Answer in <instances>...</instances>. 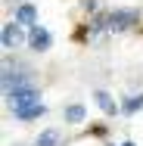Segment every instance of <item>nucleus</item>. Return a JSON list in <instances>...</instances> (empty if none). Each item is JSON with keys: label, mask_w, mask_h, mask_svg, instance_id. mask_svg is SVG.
<instances>
[{"label": "nucleus", "mask_w": 143, "mask_h": 146, "mask_svg": "<svg viewBox=\"0 0 143 146\" xmlns=\"http://www.w3.org/2000/svg\"><path fill=\"white\" fill-rule=\"evenodd\" d=\"M137 19H140V13L137 9H112V13H106L103 16V28L109 31V34H118V31H128L137 25Z\"/></svg>", "instance_id": "nucleus-1"}, {"label": "nucleus", "mask_w": 143, "mask_h": 146, "mask_svg": "<svg viewBox=\"0 0 143 146\" xmlns=\"http://www.w3.org/2000/svg\"><path fill=\"white\" fill-rule=\"evenodd\" d=\"M6 103H9V109L34 106V103H41V90L34 87V84H25V87H13V90H6Z\"/></svg>", "instance_id": "nucleus-2"}, {"label": "nucleus", "mask_w": 143, "mask_h": 146, "mask_svg": "<svg viewBox=\"0 0 143 146\" xmlns=\"http://www.w3.org/2000/svg\"><path fill=\"white\" fill-rule=\"evenodd\" d=\"M22 28H25V25H19V22H6V25H3V34H0L3 50H19L22 40H28V34H25Z\"/></svg>", "instance_id": "nucleus-3"}, {"label": "nucleus", "mask_w": 143, "mask_h": 146, "mask_svg": "<svg viewBox=\"0 0 143 146\" xmlns=\"http://www.w3.org/2000/svg\"><path fill=\"white\" fill-rule=\"evenodd\" d=\"M28 47L34 53H47L53 47V34L44 28V25H34V28H28Z\"/></svg>", "instance_id": "nucleus-4"}, {"label": "nucleus", "mask_w": 143, "mask_h": 146, "mask_svg": "<svg viewBox=\"0 0 143 146\" xmlns=\"http://www.w3.org/2000/svg\"><path fill=\"white\" fill-rule=\"evenodd\" d=\"M13 22L25 25V28H34V25H37V6H34V3H19L16 13H13Z\"/></svg>", "instance_id": "nucleus-5"}, {"label": "nucleus", "mask_w": 143, "mask_h": 146, "mask_svg": "<svg viewBox=\"0 0 143 146\" xmlns=\"http://www.w3.org/2000/svg\"><path fill=\"white\" fill-rule=\"evenodd\" d=\"M62 121H65V124H84L87 121V109L81 103H69V106L62 109Z\"/></svg>", "instance_id": "nucleus-6"}, {"label": "nucleus", "mask_w": 143, "mask_h": 146, "mask_svg": "<svg viewBox=\"0 0 143 146\" xmlns=\"http://www.w3.org/2000/svg\"><path fill=\"white\" fill-rule=\"evenodd\" d=\"M93 100H96V106L103 109V115H118V112H121V109H118V103L112 100V93H109V90H96V93H93Z\"/></svg>", "instance_id": "nucleus-7"}, {"label": "nucleus", "mask_w": 143, "mask_h": 146, "mask_svg": "<svg viewBox=\"0 0 143 146\" xmlns=\"http://www.w3.org/2000/svg\"><path fill=\"white\" fill-rule=\"evenodd\" d=\"M44 112H47V106H44V103H34V106L13 109V118H19V121H34V118H41Z\"/></svg>", "instance_id": "nucleus-8"}, {"label": "nucleus", "mask_w": 143, "mask_h": 146, "mask_svg": "<svg viewBox=\"0 0 143 146\" xmlns=\"http://www.w3.org/2000/svg\"><path fill=\"white\" fill-rule=\"evenodd\" d=\"M34 146H62V131L59 127H47L44 134H37Z\"/></svg>", "instance_id": "nucleus-9"}, {"label": "nucleus", "mask_w": 143, "mask_h": 146, "mask_svg": "<svg viewBox=\"0 0 143 146\" xmlns=\"http://www.w3.org/2000/svg\"><path fill=\"white\" fill-rule=\"evenodd\" d=\"M140 109H143V93L128 96V100H124V106H121V112H124V115H134V112H140Z\"/></svg>", "instance_id": "nucleus-10"}, {"label": "nucleus", "mask_w": 143, "mask_h": 146, "mask_svg": "<svg viewBox=\"0 0 143 146\" xmlns=\"http://www.w3.org/2000/svg\"><path fill=\"white\" fill-rule=\"evenodd\" d=\"M109 146H112V143H109ZM118 146H137V143H131V140H124V143H118Z\"/></svg>", "instance_id": "nucleus-11"}]
</instances>
